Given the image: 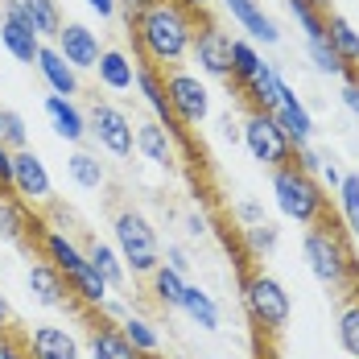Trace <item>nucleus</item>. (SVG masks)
Wrapping results in <instances>:
<instances>
[{
    "instance_id": "obj_25",
    "label": "nucleus",
    "mask_w": 359,
    "mask_h": 359,
    "mask_svg": "<svg viewBox=\"0 0 359 359\" xmlns=\"http://www.w3.org/2000/svg\"><path fill=\"white\" fill-rule=\"evenodd\" d=\"M95 71H100V83L108 91H128L137 83V67H133V58L124 50H104L100 62H95Z\"/></svg>"
},
{
    "instance_id": "obj_1",
    "label": "nucleus",
    "mask_w": 359,
    "mask_h": 359,
    "mask_svg": "<svg viewBox=\"0 0 359 359\" xmlns=\"http://www.w3.org/2000/svg\"><path fill=\"white\" fill-rule=\"evenodd\" d=\"M128 29H133V41H137L144 62L165 71V67H178L190 54V41H194V29H198V13H190L178 0H149L133 17Z\"/></svg>"
},
{
    "instance_id": "obj_6",
    "label": "nucleus",
    "mask_w": 359,
    "mask_h": 359,
    "mask_svg": "<svg viewBox=\"0 0 359 359\" xmlns=\"http://www.w3.org/2000/svg\"><path fill=\"white\" fill-rule=\"evenodd\" d=\"M161 83H165V104H170V116L178 128H198L211 116V91L198 74L182 71V67H165Z\"/></svg>"
},
{
    "instance_id": "obj_12",
    "label": "nucleus",
    "mask_w": 359,
    "mask_h": 359,
    "mask_svg": "<svg viewBox=\"0 0 359 359\" xmlns=\"http://www.w3.org/2000/svg\"><path fill=\"white\" fill-rule=\"evenodd\" d=\"M13 194L29 207H46L54 198V186H50V174L41 165L34 149H17L13 153Z\"/></svg>"
},
{
    "instance_id": "obj_35",
    "label": "nucleus",
    "mask_w": 359,
    "mask_h": 359,
    "mask_svg": "<svg viewBox=\"0 0 359 359\" xmlns=\"http://www.w3.org/2000/svg\"><path fill=\"white\" fill-rule=\"evenodd\" d=\"M339 347L351 359H359V297H351L339 314Z\"/></svg>"
},
{
    "instance_id": "obj_27",
    "label": "nucleus",
    "mask_w": 359,
    "mask_h": 359,
    "mask_svg": "<svg viewBox=\"0 0 359 359\" xmlns=\"http://www.w3.org/2000/svg\"><path fill=\"white\" fill-rule=\"evenodd\" d=\"M186 277L174 273V269H165V264H157L153 273H149V289H153V302L157 306H165V310H178L182 306V293H186Z\"/></svg>"
},
{
    "instance_id": "obj_17",
    "label": "nucleus",
    "mask_w": 359,
    "mask_h": 359,
    "mask_svg": "<svg viewBox=\"0 0 359 359\" xmlns=\"http://www.w3.org/2000/svg\"><path fill=\"white\" fill-rule=\"evenodd\" d=\"M273 120L281 124V133L289 137L293 149L314 141V116H310V108L297 100V91H293V87L281 91V100H277V108H273Z\"/></svg>"
},
{
    "instance_id": "obj_33",
    "label": "nucleus",
    "mask_w": 359,
    "mask_h": 359,
    "mask_svg": "<svg viewBox=\"0 0 359 359\" xmlns=\"http://www.w3.org/2000/svg\"><path fill=\"white\" fill-rule=\"evenodd\" d=\"M256 67H260L256 46H252V41H240V37H231V87H236V91L256 74Z\"/></svg>"
},
{
    "instance_id": "obj_18",
    "label": "nucleus",
    "mask_w": 359,
    "mask_h": 359,
    "mask_svg": "<svg viewBox=\"0 0 359 359\" xmlns=\"http://www.w3.org/2000/svg\"><path fill=\"white\" fill-rule=\"evenodd\" d=\"M25 355L29 359H79V343L62 326H34L25 330Z\"/></svg>"
},
{
    "instance_id": "obj_30",
    "label": "nucleus",
    "mask_w": 359,
    "mask_h": 359,
    "mask_svg": "<svg viewBox=\"0 0 359 359\" xmlns=\"http://www.w3.org/2000/svg\"><path fill=\"white\" fill-rule=\"evenodd\" d=\"M67 170H71L74 186H83V190H100V186L108 182V170H104V161H100L95 153H87V149H74L71 161H67Z\"/></svg>"
},
{
    "instance_id": "obj_16",
    "label": "nucleus",
    "mask_w": 359,
    "mask_h": 359,
    "mask_svg": "<svg viewBox=\"0 0 359 359\" xmlns=\"http://www.w3.org/2000/svg\"><path fill=\"white\" fill-rule=\"evenodd\" d=\"M37 252H41V260H50V264H54L67 281H71V277H79V273L87 269V252L79 248L67 231H58V227H46V236H41Z\"/></svg>"
},
{
    "instance_id": "obj_38",
    "label": "nucleus",
    "mask_w": 359,
    "mask_h": 359,
    "mask_svg": "<svg viewBox=\"0 0 359 359\" xmlns=\"http://www.w3.org/2000/svg\"><path fill=\"white\" fill-rule=\"evenodd\" d=\"M244 240L252 244V256H269V252L277 248V227L264 219V223H256V227H244Z\"/></svg>"
},
{
    "instance_id": "obj_36",
    "label": "nucleus",
    "mask_w": 359,
    "mask_h": 359,
    "mask_svg": "<svg viewBox=\"0 0 359 359\" xmlns=\"http://www.w3.org/2000/svg\"><path fill=\"white\" fill-rule=\"evenodd\" d=\"M285 4H289V13H293V21L302 25L306 41L326 34V17H330V13H318V8H314V4H306V0H285Z\"/></svg>"
},
{
    "instance_id": "obj_29",
    "label": "nucleus",
    "mask_w": 359,
    "mask_h": 359,
    "mask_svg": "<svg viewBox=\"0 0 359 359\" xmlns=\"http://www.w3.org/2000/svg\"><path fill=\"white\" fill-rule=\"evenodd\" d=\"M21 8H25V17L34 21V29H37V37L46 41H54L58 37V29H62V8H58V0H17Z\"/></svg>"
},
{
    "instance_id": "obj_49",
    "label": "nucleus",
    "mask_w": 359,
    "mask_h": 359,
    "mask_svg": "<svg viewBox=\"0 0 359 359\" xmlns=\"http://www.w3.org/2000/svg\"><path fill=\"white\" fill-rule=\"evenodd\" d=\"M178 4H186V8H190V13H203V8H207V4H211V0H178Z\"/></svg>"
},
{
    "instance_id": "obj_11",
    "label": "nucleus",
    "mask_w": 359,
    "mask_h": 359,
    "mask_svg": "<svg viewBox=\"0 0 359 359\" xmlns=\"http://www.w3.org/2000/svg\"><path fill=\"white\" fill-rule=\"evenodd\" d=\"M0 236L8 244H21V248L37 252L41 236H46V219L34 215V207L21 203L17 194H0Z\"/></svg>"
},
{
    "instance_id": "obj_43",
    "label": "nucleus",
    "mask_w": 359,
    "mask_h": 359,
    "mask_svg": "<svg viewBox=\"0 0 359 359\" xmlns=\"http://www.w3.org/2000/svg\"><path fill=\"white\" fill-rule=\"evenodd\" d=\"M343 108L359 120V83L355 79H343Z\"/></svg>"
},
{
    "instance_id": "obj_28",
    "label": "nucleus",
    "mask_w": 359,
    "mask_h": 359,
    "mask_svg": "<svg viewBox=\"0 0 359 359\" xmlns=\"http://www.w3.org/2000/svg\"><path fill=\"white\" fill-rule=\"evenodd\" d=\"M87 260H91V269L108 281L111 289L124 285V277H128V269H124V260H120V252L111 248V244H100V240H91L87 244Z\"/></svg>"
},
{
    "instance_id": "obj_31",
    "label": "nucleus",
    "mask_w": 359,
    "mask_h": 359,
    "mask_svg": "<svg viewBox=\"0 0 359 359\" xmlns=\"http://www.w3.org/2000/svg\"><path fill=\"white\" fill-rule=\"evenodd\" d=\"M306 54H310V62H314V71L318 74H334V79H355V74L347 71V62L330 50V41H326V34L323 37H310L306 41Z\"/></svg>"
},
{
    "instance_id": "obj_13",
    "label": "nucleus",
    "mask_w": 359,
    "mask_h": 359,
    "mask_svg": "<svg viewBox=\"0 0 359 359\" xmlns=\"http://www.w3.org/2000/svg\"><path fill=\"white\" fill-rule=\"evenodd\" d=\"M54 50L71 62L74 71H95V62H100V37L95 29H87L83 21H62V29L54 37Z\"/></svg>"
},
{
    "instance_id": "obj_32",
    "label": "nucleus",
    "mask_w": 359,
    "mask_h": 359,
    "mask_svg": "<svg viewBox=\"0 0 359 359\" xmlns=\"http://www.w3.org/2000/svg\"><path fill=\"white\" fill-rule=\"evenodd\" d=\"M339 215H343V227L351 231V240L359 244V174H343V186H339Z\"/></svg>"
},
{
    "instance_id": "obj_8",
    "label": "nucleus",
    "mask_w": 359,
    "mask_h": 359,
    "mask_svg": "<svg viewBox=\"0 0 359 359\" xmlns=\"http://www.w3.org/2000/svg\"><path fill=\"white\" fill-rule=\"evenodd\" d=\"M87 133H95V141L111 157H133V149H137V124L128 120V111L108 100H95V108L87 116Z\"/></svg>"
},
{
    "instance_id": "obj_50",
    "label": "nucleus",
    "mask_w": 359,
    "mask_h": 359,
    "mask_svg": "<svg viewBox=\"0 0 359 359\" xmlns=\"http://www.w3.org/2000/svg\"><path fill=\"white\" fill-rule=\"evenodd\" d=\"M306 4H314L318 13H334V8H330V0H306Z\"/></svg>"
},
{
    "instance_id": "obj_39",
    "label": "nucleus",
    "mask_w": 359,
    "mask_h": 359,
    "mask_svg": "<svg viewBox=\"0 0 359 359\" xmlns=\"http://www.w3.org/2000/svg\"><path fill=\"white\" fill-rule=\"evenodd\" d=\"M323 161H326V157L318 153V149H314V144H297V149H293V165H297L302 174H314V178H318Z\"/></svg>"
},
{
    "instance_id": "obj_9",
    "label": "nucleus",
    "mask_w": 359,
    "mask_h": 359,
    "mask_svg": "<svg viewBox=\"0 0 359 359\" xmlns=\"http://www.w3.org/2000/svg\"><path fill=\"white\" fill-rule=\"evenodd\" d=\"M0 46H4L17 62H34V67H37V50L46 46V41L37 37L34 21L25 17V8H21L17 0H4V4H0Z\"/></svg>"
},
{
    "instance_id": "obj_40",
    "label": "nucleus",
    "mask_w": 359,
    "mask_h": 359,
    "mask_svg": "<svg viewBox=\"0 0 359 359\" xmlns=\"http://www.w3.org/2000/svg\"><path fill=\"white\" fill-rule=\"evenodd\" d=\"M0 359H29L25 355V334H21V330L0 334Z\"/></svg>"
},
{
    "instance_id": "obj_15",
    "label": "nucleus",
    "mask_w": 359,
    "mask_h": 359,
    "mask_svg": "<svg viewBox=\"0 0 359 359\" xmlns=\"http://www.w3.org/2000/svg\"><path fill=\"white\" fill-rule=\"evenodd\" d=\"M25 281H29V293H34L41 306H50V310H67V306H74V293H71V285H67V277H62L50 260H34Z\"/></svg>"
},
{
    "instance_id": "obj_37",
    "label": "nucleus",
    "mask_w": 359,
    "mask_h": 359,
    "mask_svg": "<svg viewBox=\"0 0 359 359\" xmlns=\"http://www.w3.org/2000/svg\"><path fill=\"white\" fill-rule=\"evenodd\" d=\"M4 120V128H0V144L4 149H29V133H25V120H21V111H4L0 116Z\"/></svg>"
},
{
    "instance_id": "obj_2",
    "label": "nucleus",
    "mask_w": 359,
    "mask_h": 359,
    "mask_svg": "<svg viewBox=\"0 0 359 359\" xmlns=\"http://www.w3.org/2000/svg\"><path fill=\"white\" fill-rule=\"evenodd\" d=\"M302 252H306V264H310L314 281H323L330 289H351V293H359L355 248H351V236H347L343 219L334 215V211H326L314 227H306Z\"/></svg>"
},
{
    "instance_id": "obj_21",
    "label": "nucleus",
    "mask_w": 359,
    "mask_h": 359,
    "mask_svg": "<svg viewBox=\"0 0 359 359\" xmlns=\"http://www.w3.org/2000/svg\"><path fill=\"white\" fill-rule=\"evenodd\" d=\"M37 71H41V79L50 83L54 95H67V100L79 95V71H74L54 46H41V50H37Z\"/></svg>"
},
{
    "instance_id": "obj_22",
    "label": "nucleus",
    "mask_w": 359,
    "mask_h": 359,
    "mask_svg": "<svg viewBox=\"0 0 359 359\" xmlns=\"http://www.w3.org/2000/svg\"><path fill=\"white\" fill-rule=\"evenodd\" d=\"M46 116L54 120V133L62 141H71V144L87 141V116L79 111L74 100H67V95H46Z\"/></svg>"
},
{
    "instance_id": "obj_34",
    "label": "nucleus",
    "mask_w": 359,
    "mask_h": 359,
    "mask_svg": "<svg viewBox=\"0 0 359 359\" xmlns=\"http://www.w3.org/2000/svg\"><path fill=\"white\" fill-rule=\"evenodd\" d=\"M120 334L141 351V355H157V347H161V339H157V330L144 323V318H137V314H128L124 323H120Z\"/></svg>"
},
{
    "instance_id": "obj_14",
    "label": "nucleus",
    "mask_w": 359,
    "mask_h": 359,
    "mask_svg": "<svg viewBox=\"0 0 359 359\" xmlns=\"http://www.w3.org/2000/svg\"><path fill=\"white\" fill-rule=\"evenodd\" d=\"M87 314H91V326H87V351H91V359H149L120 334V323L100 318L95 310H87Z\"/></svg>"
},
{
    "instance_id": "obj_19",
    "label": "nucleus",
    "mask_w": 359,
    "mask_h": 359,
    "mask_svg": "<svg viewBox=\"0 0 359 359\" xmlns=\"http://www.w3.org/2000/svg\"><path fill=\"white\" fill-rule=\"evenodd\" d=\"M289 83L281 79V71L273 67V62H264L260 58V67L252 74L248 83L240 87V95L248 100V111H273L277 108V100H281V91H285Z\"/></svg>"
},
{
    "instance_id": "obj_20",
    "label": "nucleus",
    "mask_w": 359,
    "mask_h": 359,
    "mask_svg": "<svg viewBox=\"0 0 359 359\" xmlns=\"http://www.w3.org/2000/svg\"><path fill=\"white\" fill-rule=\"evenodd\" d=\"M223 8L231 13V21H236L240 29H248L252 41H264V46H277V41H281L277 21H273L256 0H223Z\"/></svg>"
},
{
    "instance_id": "obj_46",
    "label": "nucleus",
    "mask_w": 359,
    "mask_h": 359,
    "mask_svg": "<svg viewBox=\"0 0 359 359\" xmlns=\"http://www.w3.org/2000/svg\"><path fill=\"white\" fill-rule=\"evenodd\" d=\"M87 4H91V13H100L104 21L116 17V8H120V0H87Z\"/></svg>"
},
{
    "instance_id": "obj_53",
    "label": "nucleus",
    "mask_w": 359,
    "mask_h": 359,
    "mask_svg": "<svg viewBox=\"0 0 359 359\" xmlns=\"http://www.w3.org/2000/svg\"><path fill=\"white\" fill-rule=\"evenodd\" d=\"M0 4H4V0H0Z\"/></svg>"
},
{
    "instance_id": "obj_10",
    "label": "nucleus",
    "mask_w": 359,
    "mask_h": 359,
    "mask_svg": "<svg viewBox=\"0 0 359 359\" xmlns=\"http://www.w3.org/2000/svg\"><path fill=\"white\" fill-rule=\"evenodd\" d=\"M190 54H194V62H198L203 74H211L219 83H231V37L223 34L215 21H203L194 29Z\"/></svg>"
},
{
    "instance_id": "obj_45",
    "label": "nucleus",
    "mask_w": 359,
    "mask_h": 359,
    "mask_svg": "<svg viewBox=\"0 0 359 359\" xmlns=\"http://www.w3.org/2000/svg\"><path fill=\"white\" fill-rule=\"evenodd\" d=\"M318 174H323V182L330 186V190H334V194H339V186H343V170H339V165H334L330 157L323 161V170H318Z\"/></svg>"
},
{
    "instance_id": "obj_4",
    "label": "nucleus",
    "mask_w": 359,
    "mask_h": 359,
    "mask_svg": "<svg viewBox=\"0 0 359 359\" xmlns=\"http://www.w3.org/2000/svg\"><path fill=\"white\" fill-rule=\"evenodd\" d=\"M244 310H248L252 326L260 330V334H281L289 326V293L285 285L277 281V277H269V273H252L244 269Z\"/></svg>"
},
{
    "instance_id": "obj_51",
    "label": "nucleus",
    "mask_w": 359,
    "mask_h": 359,
    "mask_svg": "<svg viewBox=\"0 0 359 359\" xmlns=\"http://www.w3.org/2000/svg\"><path fill=\"white\" fill-rule=\"evenodd\" d=\"M0 116H4V111H0ZM0 128H4V120H0Z\"/></svg>"
},
{
    "instance_id": "obj_48",
    "label": "nucleus",
    "mask_w": 359,
    "mask_h": 359,
    "mask_svg": "<svg viewBox=\"0 0 359 359\" xmlns=\"http://www.w3.org/2000/svg\"><path fill=\"white\" fill-rule=\"evenodd\" d=\"M186 231H190V236L198 240V236H207V223H203L198 215H190V219H186Z\"/></svg>"
},
{
    "instance_id": "obj_41",
    "label": "nucleus",
    "mask_w": 359,
    "mask_h": 359,
    "mask_svg": "<svg viewBox=\"0 0 359 359\" xmlns=\"http://www.w3.org/2000/svg\"><path fill=\"white\" fill-rule=\"evenodd\" d=\"M231 215L240 219L244 227H256V223H264V207H260V203H236Z\"/></svg>"
},
{
    "instance_id": "obj_3",
    "label": "nucleus",
    "mask_w": 359,
    "mask_h": 359,
    "mask_svg": "<svg viewBox=\"0 0 359 359\" xmlns=\"http://www.w3.org/2000/svg\"><path fill=\"white\" fill-rule=\"evenodd\" d=\"M273 198H277V211L285 219H293L297 227H314L330 211V203L323 194V182L314 174H302L293 161L273 170Z\"/></svg>"
},
{
    "instance_id": "obj_7",
    "label": "nucleus",
    "mask_w": 359,
    "mask_h": 359,
    "mask_svg": "<svg viewBox=\"0 0 359 359\" xmlns=\"http://www.w3.org/2000/svg\"><path fill=\"white\" fill-rule=\"evenodd\" d=\"M240 141H244V149L252 153V161H260V165H269V170L293 161V144H289V137L281 133V124L273 120V111H248V116H244V128H240Z\"/></svg>"
},
{
    "instance_id": "obj_5",
    "label": "nucleus",
    "mask_w": 359,
    "mask_h": 359,
    "mask_svg": "<svg viewBox=\"0 0 359 359\" xmlns=\"http://www.w3.org/2000/svg\"><path fill=\"white\" fill-rule=\"evenodd\" d=\"M111 227H116V252H120L124 269H133L137 277H149L161 264V244H157L153 223L141 211H120Z\"/></svg>"
},
{
    "instance_id": "obj_23",
    "label": "nucleus",
    "mask_w": 359,
    "mask_h": 359,
    "mask_svg": "<svg viewBox=\"0 0 359 359\" xmlns=\"http://www.w3.org/2000/svg\"><path fill=\"white\" fill-rule=\"evenodd\" d=\"M137 153H141L144 161L161 165V170L174 165V137L165 133L161 120H144V124H137Z\"/></svg>"
},
{
    "instance_id": "obj_47",
    "label": "nucleus",
    "mask_w": 359,
    "mask_h": 359,
    "mask_svg": "<svg viewBox=\"0 0 359 359\" xmlns=\"http://www.w3.org/2000/svg\"><path fill=\"white\" fill-rule=\"evenodd\" d=\"M8 330H13V314H8V302L0 293V334H8Z\"/></svg>"
},
{
    "instance_id": "obj_24",
    "label": "nucleus",
    "mask_w": 359,
    "mask_h": 359,
    "mask_svg": "<svg viewBox=\"0 0 359 359\" xmlns=\"http://www.w3.org/2000/svg\"><path fill=\"white\" fill-rule=\"evenodd\" d=\"M326 41H330V50L347 62V71L355 74L359 71V29L343 17V13H330V17H326Z\"/></svg>"
},
{
    "instance_id": "obj_52",
    "label": "nucleus",
    "mask_w": 359,
    "mask_h": 359,
    "mask_svg": "<svg viewBox=\"0 0 359 359\" xmlns=\"http://www.w3.org/2000/svg\"><path fill=\"white\" fill-rule=\"evenodd\" d=\"M355 83H359V71H355Z\"/></svg>"
},
{
    "instance_id": "obj_42",
    "label": "nucleus",
    "mask_w": 359,
    "mask_h": 359,
    "mask_svg": "<svg viewBox=\"0 0 359 359\" xmlns=\"http://www.w3.org/2000/svg\"><path fill=\"white\" fill-rule=\"evenodd\" d=\"M0 194H13V149L0 144Z\"/></svg>"
},
{
    "instance_id": "obj_44",
    "label": "nucleus",
    "mask_w": 359,
    "mask_h": 359,
    "mask_svg": "<svg viewBox=\"0 0 359 359\" xmlns=\"http://www.w3.org/2000/svg\"><path fill=\"white\" fill-rule=\"evenodd\" d=\"M165 269H174V273L186 277V273H190V256H186L182 248H165Z\"/></svg>"
},
{
    "instance_id": "obj_26",
    "label": "nucleus",
    "mask_w": 359,
    "mask_h": 359,
    "mask_svg": "<svg viewBox=\"0 0 359 359\" xmlns=\"http://www.w3.org/2000/svg\"><path fill=\"white\" fill-rule=\"evenodd\" d=\"M178 310H182V314H186L194 326H198V330H219V306H215V297H211L207 289L186 285Z\"/></svg>"
}]
</instances>
